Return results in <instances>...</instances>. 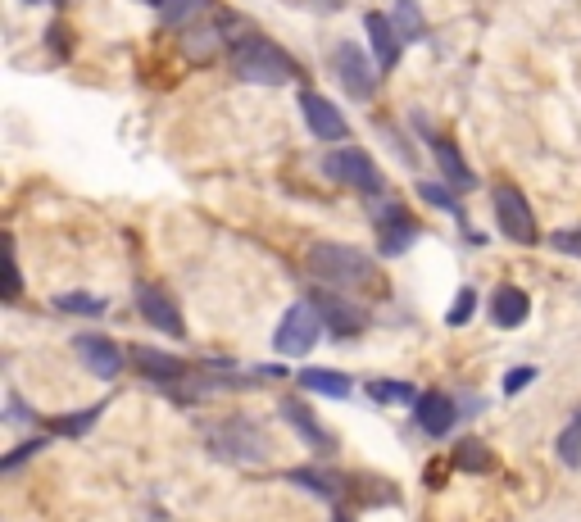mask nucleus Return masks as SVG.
I'll list each match as a JSON object with an SVG mask.
<instances>
[{
    "instance_id": "nucleus-10",
    "label": "nucleus",
    "mask_w": 581,
    "mask_h": 522,
    "mask_svg": "<svg viewBox=\"0 0 581 522\" xmlns=\"http://www.w3.org/2000/svg\"><path fill=\"white\" fill-rule=\"evenodd\" d=\"M282 418H286L291 427H296V436H300V441H305L314 454H332V450H336V436L327 432L323 423H318L314 409H309V404L300 400V395H286V400H282Z\"/></svg>"
},
{
    "instance_id": "nucleus-15",
    "label": "nucleus",
    "mask_w": 581,
    "mask_h": 522,
    "mask_svg": "<svg viewBox=\"0 0 581 522\" xmlns=\"http://www.w3.org/2000/svg\"><path fill=\"white\" fill-rule=\"evenodd\" d=\"M414 414H418V427H423L427 436H445L454 427L459 404H454L445 391H423V395H418V404H414Z\"/></svg>"
},
{
    "instance_id": "nucleus-32",
    "label": "nucleus",
    "mask_w": 581,
    "mask_h": 522,
    "mask_svg": "<svg viewBox=\"0 0 581 522\" xmlns=\"http://www.w3.org/2000/svg\"><path fill=\"white\" fill-rule=\"evenodd\" d=\"M536 382V368H513V373H504V391H522V386H532Z\"/></svg>"
},
{
    "instance_id": "nucleus-1",
    "label": "nucleus",
    "mask_w": 581,
    "mask_h": 522,
    "mask_svg": "<svg viewBox=\"0 0 581 522\" xmlns=\"http://www.w3.org/2000/svg\"><path fill=\"white\" fill-rule=\"evenodd\" d=\"M232 69H237V78L255 82V87H286V82L300 78V64L286 55L277 41L259 37V32H237L232 37Z\"/></svg>"
},
{
    "instance_id": "nucleus-9",
    "label": "nucleus",
    "mask_w": 581,
    "mask_h": 522,
    "mask_svg": "<svg viewBox=\"0 0 581 522\" xmlns=\"http://www.w3.org/2000/svg\"><path fill=\"white\" fill-rule=\"evenodd\" d=\"M73 355L82 359L87 373H96L100 382H114L123 373V350L109 341L105 332H78L73 336Z\"/></svg>"
},
{
    "instance_id": "nucleus-25",
    "label": "nucleus",
    "mask_w": 581,
    "mask_h": 522,
    "mask_svg": "<svg viewBox=\"0 0 581 522\" xmlns=\"http://www.w3.org/2000/svg\"><path fill=\"white\" fill-rule=\"evenodd\" d=\"M96 418H100V404H91V409H82V414H64V418H50V432H55V436H82V432H87V427L91 423H96Z\"/></svg>"
},
{
    "instance_id": "nucleus-21",
    "label": "nucleus",
    "mask_w": 581,
    "mask_h": 522,
    "mask_svg": "<svg viewBox=\"0 0 581 522\" xmlns=\"http://www.w3.org/2000/svg\"><path fill=\"white\" fill-rule=\"evenodd\" d=\"M214 10V0H159V19L164 28H191L196 19Z\"/></svg>"
},
{
    "instance_id": "nucleus-7",
    "label": "nucleus",
    "mask_w": 581,
    "mask_h": 522,
    "mask_svg": "<svg viewBox=\"0 0 581 522\" xmlns=\"http://www.w3.org/2000/svg\"><path fill=\"white\" fill-rule=\"evenodd\" d=\"M332 69H336V78H341V87L355 100H368L377 91V60H368L364 46H355V41H341V46L332 50Z\"/></svg>"
},
{
    "instance_id": "nucleus-35",
    "label": "nucleus",
    "mask_w": 581,
    "mask_h": 522,
    "mask_svg": "<svg viewBox=\"0 0 581 522\" xmlns=\"http://www.w3.org/2000/svg\"><path fill=\"white\" fill-rule=\"evenodd\" d=\"M150 5H159V0H150Z\"/></svg>"
},
{
    "instance_id": "nucleus-6",
    "label": "nucleus",
    "mask_w": 581,
    "mask_h": 522,
    "mask_svg": "<svg viewBox=\"0 0 581 522\" xmlns=\"http://www.w3.org/2000/svg\"><path fill=\"white\" fill-rule=\"evenodd\" d=\"M495 218H500V232L513 241V246H536V214L527 205L518 187H495Z\"/></svg>"
},
{
    "instance_id": "nucleus-24",
    "label": "nucleus",
    "mask_w": 581,
    "mask_h": 522,
    "mask_svg": "<svg viewBox=\"0 0 581 522\" xmlns=\"http://www.w3.org/2000/svg\"><path fill=\"white\" fill-rule=\"evenodd\" d=\"M364 391L373 395L377 404H418V386L414 382H391V377H382V382H368Z\"/></svg>"
},
{
    "instance_id": "nucleus-20",
    "label": "nucleus",
    "mask_w": 581,
    "mask_h": 522,
    "mask_svg": "<svg viewBox=\"0 0 581 522\" xmlns=\"http://www.w3.org/2000/svg\"><path fill=\"white\" fill-rule=\"evenodd\" d=\"M305 391H318V395H332V400H345V395L355 391V382L345 373H336V368H300L296 377Z\"/></svg>"
},
{
    "instance_id": "nucleus-18",
    "label": "nucleus",
    "mask_w": 581,
    "mask_h": 522,
    "mask_svg": "<svg viewBox=\"0 0 581 522\" xmlns=\"http://www.w3.org/2000/svg\"><path fill=\"white\" fill-rule=\"evenodd\" d=\"M364 28H368V41H373V60H377V69H395V60H400V32H395V23L386 19V14H368L364 19Z\"/></svg>"
},
{
    "instance_id": "nucleus-23",
    "label": "nucleus",
    "mask_w": 581,
    "mask_h": 522,
    "mask_svg": "<svg viewBox=\"0 0 581 522\" xmlns=\"http://www.w3.org/2000/svg\"><path fill=\"white\" fill-rule=\"evenodd\" d=\"M391 23H395V32H400V41H423V32H427L423 10H418L414 0H395Z\"/></svg>"
},
{
    "instance_id": "nucleus-34",
    "label": "nucleus",
    "mask_w": 581,
    "mask_h": 522,
    "mask_svg": "<svg viewBox=\"0 0 581 522\" xmlns=\"http://www.w3.org/2000/svg\"><path fill=\"white\" fill-rule=\"evenodd\" d=\"M332 522H350V513L341 509V504H336V513H332Z\"/></svg>"
},
{
    "instance_id": "nucleus-11",
    "label": "nucleus",
    "mask_w": 581,
    "mask_h": 522,
    "mask_svg": "<svg viewBox=\"0 0 581 522\" xmlns=\"http://www.w3.org/2000/svg\"><path fill=\"white\" fill-rule=\"evenodd\" d=\"M300 109H305L309 132H314V137H323V141H345V137H350L345 114L327 96H318V91H300Z\"/></svg>"
},
{
    "instance_id": "nucleus-5",
    "label": "nucleus",
    "mask_w": 581,
    "mask_h": 522,
    "mask_svg": "<svg viewBox=\"0 0 581 522\" xmlns=\"http://www.w3.org/2000/svg\"><path fill=\"white\" fill-rule=\"evenodd\" d=\"M323 173H327L332 182H341V187L364 191V196H377V191L386 187V178L377 173L373 155H368V150H359V146H341V150H332V155L323 159Z\"/></svg>"
},
{
    "instance_id": "nucleus-28",
    "label": "nucleus",
    "mask_w": 581,
    "mask_h": 522,
    "mask_svg": "<svg viewBox=\"0 0 581 522\" xmlns=\"http://www.w3.org/2000/svg\"><path fill=\"white\" fill-rule=\"evenodd\" d=\"M418 196L427 200V205H436V209H445V214H454V218H463V209H459V200L450 196V191L441 187V182H418Z\"/></svg>"
},
{
    "instance_id": "nucleus-22",
    "label": "nucleus",
    "mask_w": 581,
    "mask_h": 522,
    "mask_svg": "<svg viewBox=\"0 0 581 522\" xmlns=\"http://www.w3.org/2000/svg\"><path fill=\"white\" fill-rule=\"evenodd\" d=\"M450 463L459 468V473H491L495 468V454H491V445H482V441H459L454 445V454H450Z\"/></svg>"
},
{
    "instance_id": "nucleus-14",
    "label": "nucleus",
    "mask_w": 581,
    "mask_h": 522,
    "mask_svg": "<svg viewBox=\"0 0 581 522\" xmlns=\"http://www.w3.org/2000/svg\"><path fill=\"white\" fill-rule=\"evenodd\" d=\"M427 146H432V155H436V168H441V178L450 182L454 191L477 187V173L468 168V159L459 155V146H454L450 137H427Z\"/></svg>"
},
{
    "instance_id": "nucleus-12",
    "label": "nucleus",
    "mask_w": 581,
    "mask_h": 522,
    "mask_svg": "<svg viewBox=\"0 0 581 522\" xmlns=\"http://www.w3.org/2000/svg\"><path fill=\"white\" fill-rule=\"evenodd\" d=\"M418 241V223L404 214L400 205H386L377 214V250L382 255H404V250Z\"/></svg>"
},
{
    "instance_id": "nucleus-16",
    "label": "nucleus",
    "mask_w": 581,
    "mask_h": 522,
    "mask_svg": "<svg viewBox=\"0 0 581 522\" xmlns=\"http://www.w3.org/2000/svg\"><path fill=\"white\" fill-rule=\"evenodd\" d=\"M286 482L291 486H305V491H314L318 500H341L345 495V477L341 473H332V468H327V463H309V468H291V473H286Z\"/></svg>"
},
{
    "instance_id": "nucleus-3",
    "label": "nucleus",
    "mask_w": 581,
    "mask_h": 522,
    "mask_svg": "<svg viewBox=\"0 0 581 522\" xmlns=\"http://www.w3.org/2000/svg\"><path fill=\"white\" fill-rule=\"evenodd\" d=\"M205 445H209V454H218L223 463H241V468L264 463L268 454H273L268 436L259 432L255 423H246V418H227V423H218L214 432L205 436Z\"/></svg>"
},
{
    "instance_id": "nucleus-19",
    "label": "nucleus",
    "mask_w": 581,
    "mask_h": 522,
    "mask_svg": "<svg viewBox=\"0 0 581 522\" xmlns=\"http://www.w3.org/2000/svg\"><path fill=\"white\" fill-rule=\"evenodd\" d=\"M527 314H532V300H527V291H522V286L504 282L500 291L491 296V318L500 327H522V323H527Z\"/></svg>"
},
{
    "instance_id": "nucleus-26",
    "label": "nucleus",
    "mask_w": 581,
    "mask_h": 522,
    "mask_svg": "<svg viewBox=\"0 0 581 522\" xmlns=\"http://www.w3.org/2000/svg\"><path fill=\"white\" fill-rule=\"evenodd\" d=\"M559 459L568 468H581V409L572 414V423L559 432Z\"/></svg>"
},
{
    "instance_id": "nucleus-17",
    "label": "nucleus",
    "mask_w": 581,
    "mask_h": 522,
    "mask_svg": "<svg viewBox=\"0 0 581 522\" xmlns=\"http://www.w3.org/2000/svg\"><path fill=\"white\" fill-rule=\"evenodd\" d=\"M132 355V368H137L141 377H150V382L168 386L178 382V377H187V364H182L178 355H164V350H146V345H137V350H128Z\"/></svg>"
},
{
    "instance_id": "nucleus-4",
    "label": "nucleus",
    "mask_w": 581,
    "mask_h": 522,
    "mask_svg": "<svg viewBox=\"0 0 581 522\" xmlns=\"http://www.w3.org/2000/svg\"><path fill=\"white\" fill-rule=\"evenodd\" d=\"M318 336H323V314H318L314 300H296V305L282 314V323H277L273 332V350L286 359L296 355H309L318 345Z\"/></svg>"
},
{
    "instance_id": "nucleus-8",
    "label": "nucleus",
    "mask_w": 581,
    "mask_h": 522,
    "mask_svg": "<svg viewBox=\"0 0 581 522\" xmlns=\"http://www.w3.org/2000/svg\"><path fill=\"white\" fill-rule=\"evenodd\" d=\"M137 309H141V318H146L150 327H159L164 336H178V341L187 336V318H182L178 300L168 296L159 282H141L137 286Z\"/></svg>"
},
{
    "instance_id": "nucleus-30",
    "label": "nucleus",
    "mask_w": 581,
    "mask_h": 522,
    "mask_svg": "<svg viewBox=\"0 0 581 522\" xmlns=\"http://www.w3.org/2000/svg\"><path fill=\"white\" fill-rule=\"evenodd\" d=\"M473 309H477V291H473V286H463L459 296H454L450 314H445V323H450V327H463L468 318H473Z\"/></svg>"
},
{
    "instance_id": "nucleus-31",
    "label": "nucleus",
    "mask_w": 581,
    "mask_h": 522,
    "mask_svg": "<svg viewBox=\"0 0 581 522\" xmlns=\"http://www.w3.org/2000/svg\"><path fill=\"white\" fill-rule=\"evenodd\" d=\"M550 246L559 250V255H581V227H572V232H554Z\"/></svg>"
},
{
    "instance_id": "nucleus-2",
    "label": "nucleus",
    "mask_w": 581,
    "mask_h": 522,
    "mask_svg": "<svg viewBox=\"0 0 581 522\" xmlns=\"http://www.w3.org/2000/svg\"><path fill=\"white\" fill-rule=\"evenodd\" d=\"M305 268L323 286H332V291H364V286L382 282L373 259L355 246H341V241H318V246H309Z\"/></svg>"
},
{
    "instance_id": "nucleus-29",
    "label": "nucleus",
    "mask_w": 581,
    "mask_h": 522,
    "mask_svg": "<svg viewBox=\"0 0 581 522\" xmlns=\"http://www.w3.org/2000/svg\"><path fill=\"white\" fill-rule=\"evenodd\" d=\"M41 450H46V441H41V436H37V441H23V445H14V450L5 454V459H0V473H19L23 463H28V459H37Z\"/></svg>"
},
{
    "instance_id": "nucleus-27",
    "label": "nucleus",
    "mask_w": 581,
    "mask_h": 522,
    "mask_svg": "<svg viewBox=\"0 0 581 522\" xmlns=\"http://www.w3.org/2000/svg\"><path fill=\"white\" fill-rule=\"evenodd\" d=\"M55 309H60V314H100L105 300L82 296V291H60V296H55Z\"/></svg>"
},
{
    "instance_id": "nucleus-13",
    "label": "nucleus",
    "mask_w": 581,
    "mask_h": 522,
    "mask_svg": "<svg viewBox=\"0 0 581 522\" xmlns=\"http://www.w3.org/2000/svg\"><path fill=\"white\" fill-rule=\"evenodd\" d=\"M309 300L318 305V314H323V323H327V332H336V336H355L359 327H364V314H359L350 300H341L332 291V286H314L309 291Z\"/></svg>"
},
{
    "instance_id": "nucleus-33",
    "label": "nucleus",
    "mask_w": 581,
    "mask_h": 522,
    "mask_svg": "<svg viewBox=\"0 0 581 522\" xmlns=\"http://www.w3.org/2000/svg\"><path fill=\"white\" fill-rule=\"evenodd\" d=\"M50 46H55V55H64V32H60V23H55V32H50Z\"/></svg>"
}]
</instances>
